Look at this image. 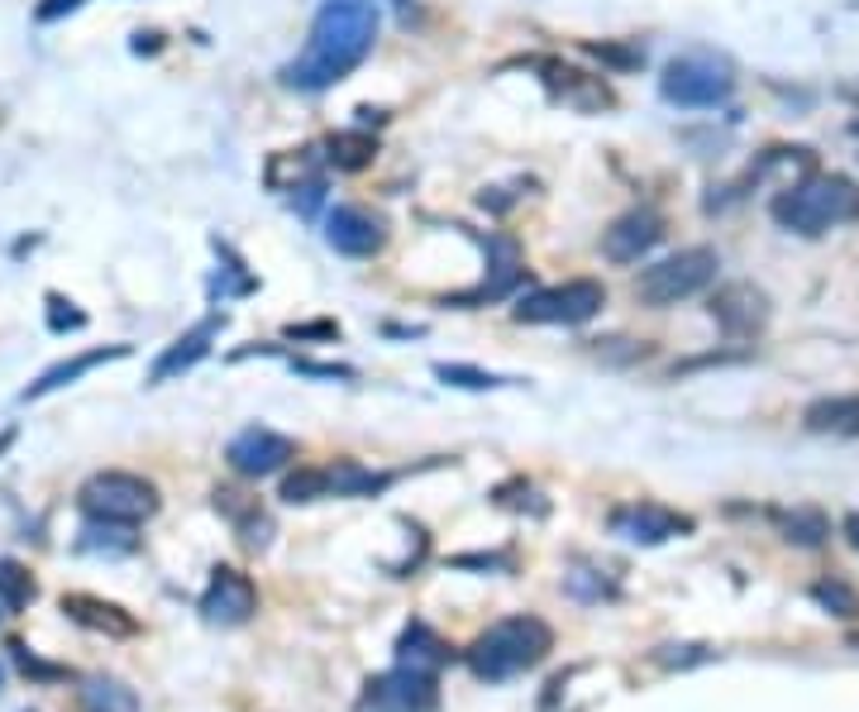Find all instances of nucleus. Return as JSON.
Here are the masks:
<instances>
[{
	"label": "nucleus",
	"mask_w": 859,
	"mask_h": 712,
	"mask_svg": "<svg viewBox=\"0 0 859 712\" xmlns=\"http://www.w3.org/2000/svg\"><path fill=\"white\" fill-rule=\"evenodd\" d=\"M372 43H378V5L372 0H325L311 20L306 48L282 67V87L306 96L340 87L349 72L368 63Z\"/></svg>",
	"instance_id": "nucleus-1"
},
{
	"label": "nucleus",
	"mask_w": 859,
	"mask_h": 712,
	"mask_svg": "<svg viewBox=\"0 0 859 712\" xmlns=\"http://www.w3.org/2000/svg\"><path fill=\"white\" fill-rule=\"evenodd\" d=\"M549 650H554L549 622L530 617V612H516V617L492 622L488 632L468 646V670L488 684H502V679H516V674L535 670Z\"/></svg>",
	"instance_id": "nucleus-2"
},
{
	"label": "nucleus",
	"mask_w": 859,
	"mask_h": 712,
	"mask_svg": "<svg viewBox=\"0 0 859 712\" xmlns=\"http://www.w3.org/2000/svg\"><path fill=\"white\" fill-rule=\"evenodd\" d=\"M769 211L793 235H826L836 225L859 221V187L841 173H817V177L783 187Z\"/></svg>",
	"instance_id": "nucleus-3"
},
{
	"label": "nucleus",
	"mask_w": 859,
	"mask_h": 712,
	"mask_svg": "<svg viewBox=\"0 0 859 712\" xmlns=\"http://www.w3.org/2000/svg\"><path fill=\"white\" fill-rule=\"evenodd\" d=\"M735 91V63L717 48H687V53L669 58L659 77V96L669 105H683V111H711V105H725Z\"/></svg>",
	"instance_id": "nucleus-4"
},
{
	"label": "nucleus",
	"mask_w": 859,
	"mask_h": 712,
	"mask_svg": "<svg viewBox=\"0 0 859 712\" xmlns=\"http://www.w3.org/2000/svg\"><path fill=\"white\" fill-rule=\"evenodd\" d=\"M77 507L87 512V522H111V526H143L159 512V488L125 469H101L81 483Z\"/></svg>",
	"instance_id": "nucleus-5"
},
{
	"label": "nucleus",
	"mask_w": 859,
	"mask_h": 712,
	"mask_svg": "<svg viewBox=\"0 0 859 712\" xmlns=\"http://www.w3.org/2000/svg\"><path fill=\"white\" fill-rule=\"evenodd\" d=\"M721 273V253L707 249V245H693V249H679L669 259L649 263L645 273L635 277V297L645 307H679V301L707 292Z\"/></svg>",
	"instance_id": "nucleus-6"
},
{
	"label": "nucleus",
	"mask_w": 859,
	"mask_h": 712,
	"mask_svg": "<svg viewBox=\"0 0 859 712\" xmlns=\"http://www.w3.org/2000/svg\"><path fill=\"white\" fill-rule=\"evenodd\" d=\"M602 307H607V287L597 277H573V283L540 287V292L520 297L511 316L520 325H588Z\"/></svg>",
	"instance_id": "nucleus-7"
},
{
	"label": "nucleus",
	"mask_w": 859,
	"mask_h": 712,
	"mask_svg": "<svg viewBox=\"0 0 859 712\" xmlns=\"http://www.w3.org/2000/svg\"><path fill=\"white\" fill-rule=\"evenodd\" d=\"M358 712H440V684L434 674L396 665L363 684Z\"/></svg>",
	"instance_id": "nucleus-8"
},
{
	"label": "nucleus",
	"mask_w": 859,
	"mask_h": 712,
	"mask_svg": "<svg viewBox=\"0 0 859 712\" xmlns=\"http://www.w3.org/2000/svg\"><path fill=\"white\" fill-rule=\"evenodd\" d=\"M225 460L239 478H268V474H277V469H287L296 460V440L282 436V430H273V426H244L225 445Z\"/></svg>",
	"instance_id": "nucleus-9"
},
{
	"label": "nucleus",
	"mask_w": 859,
	"mask_h": 712,
	"mask_svg": "<svg viewBox=\"0 0 859 712\" xmlns=\"http://www.w3.org/2000/svg\"><path fill=\"white\" fill-rule=\"evenodd\" d=\"M253 612H258V588H253V578L220 564L201 594V617L211 626H244Z\"/></svg>",
	"instance_id": "nucleus-10"
},
{
	"label": "nucleus",
	"mask_w": 859,
	"mask_h": 712,
	"mask_svg": "<svg viewBox=\"0 0 859 712\" xmlns=\"http://www.w3.org/2000/svg\"><path fill=\"white\" fill-rule=\"evenodd\" d=\"M611 530L631 546H664L673 536H687L693 530V516L673 512V507L659 502H631V507H616L611 512Z\"/></svg>",
	"instance_id": "nucleus-11"
},
{
	"label": "nucleus",
	"mask_w": 859,
	"mask_h": 712,
	"mask_svg": "<svg viewBox=\"0 0 859 712\" xmlns=\"http://www.w3.org/2000/svg\"><path fill=\"white\" fill-rule=\"evenodd\" d=\"M325 245L344 259H372L387 245V225L382 215L363 211V207H334L325 215Z\"/></svg>",
	"instance_id": "nucleus-12"
},
{
	"label": "nucleus",
	"mask_w": 859,
	"mask_h": 712,
	"mask_svg": "<svg viewBox=\"0 0 859 712\" xmlns=\"http://www.w3.org/2000/svg\"><path fill=\"white\" fill-rule=\"evenodd\" d=\"M225 330V311H215V316H205V321H197L187 335H177L173 345L163 349L159 359H153V369H149V388H163V383H173V378H181V373H191L201 364L205 354H211V345H215V335Z\"/></svg>",
	"instance_id": "nucleus-13"
},
{
	"label": "nucleus",
	"mask_w": 859,
	"mask_h": 712,
	"mask_svg": "<svg viewBox=\"0 0 859 712\" xmlns=\"http://www.w3.org/2000/svg\"><path fill=\"white\" fill-rule=\"evenodd\" d=\"M707 311L717 316V325H721L725 335L745 340V335L765 330V321H769V297L759 292L755 283H725L721 292H711Z\"/></svg>",
	"instance_id": "nucleus-14"
},
{
	"label": "nucleus",
	"mask_w": 859,
	"mask_h": 712,
	"mask_svg": "<svg viewBox=\"0 0 859 712\" xmlns=\"http://www.w3.org/2000/svg\"><path fill=\"white\" fill-rule=\"evenodd\" d=\"M659 239H664L659 211H626L621 221H611V230L602 235V253H607L611 263H640Z\"/></svg>",
	"instance_id": "nucleus-15"
},
{
	"label": "nucleus",
	"mask_w": 859,
	"mask_h": 712,
	"mask_svg": "<svg viewBox=\"0 0 859 712\" xmlns=\"http://www.w3.org/2000/svg\"><path fill=\"white\" fill-rule=\"evenodd\" d=\"M129 354H135V345H101V349H87V354H72V359H63V364L43 369L39 378H34L29 388L20 392V402H39V397L58 392V388H67V383H77V378H87L91 369L115 364V359H129Z\"/></svg>",
	"instance_id": "nucleus-16"
},
{
	"label": "nucleus",
	"mask_w": 859,
	"mask_h": 712,
	"mask_svg": "<svg viewBox=\"0 0 859 712\" xmlns=\"http://www.w3.org/2000/svg\"><path fill=\"white\" fill-rule=\"evenodd\" d=\"M211 498H215V512L229 516V526L239 530V540H244L249 550H268L273 516L258 507V498H249V492H239V488H215Z\"/></svg>",
	"instance_id": "nucleus-17"
},
{
	"label": "nucleus",
	"mask_w": 859,
	"mask_h": 712,
	"mask_svg": "<svg viewBox=\"0 0 859 712\" xmlns=\"http://www.w3.org/2000/svg\"><path fill=\"white\" fill-rule=\"evenodd\" d=\"M63 612L77 626H87V632H105V636H135L139 622L129 617L119 602H105L96 594H63Z\"/></svg>",
	"instance_id": "nucleus-18"
},
{
	"label": "nucleus",
	"mask_w": 859,
	"mask_h": 712,
	"mask_svg": "<svg viewBox=\"0 0 859 712\" xmlns=\"http://www.w3.org/2000/svg\"><path fill=\"white\" fill-rule=\"evenodd\" d=\"M325 474H330V498H378L396 478V474H387V469H368L358 460H334V464H325Z\"/></svg>",
	"instance_id": "nucleus-19"
},
{
	"label": "nucleus",
	"mask_w": 859,
	"mask_h": 712,
	"mask_svg": "<svg viewBox=\"0 0 859 712\" xmlns=\"http://www.w3.org/2000/svg\"><path fill=\"white\" fill-rule=\"evenodd\" d=\"M803 426L817 436H859V392L821 397L803 412Z\"/></svg>",
	"instance_id": "nucleus-20"
},
{
	"label": "nucleus",
	"mask_w": 859,
	"mask_h": 712,
	"mask_svg": "<svg viewBox=\"0 0 859 712\" xmlns=\"http://www.w3.org/2000/svg\"><path fill=\"white\" fill-rule=\"evenodd\" d=\"M450 660V646L440 641V632H430L426 622H410L402 636H396V665L406 670H420V674H434Z\"/></svg>",
	"instance_id": "nucleus-21"
},
{
	"label": "nucleus",
	"mask_w": 859,
	"mask_h": 712,
	"mask_svg": "<svg viewBox=\"0 0 859 712\" xmlns=\"http://www.w3.org/2000/svg\"><path fill=\"white\" fill-rule=\"evenodd\" d=\"M325 159L340 167V173H358V167H368L378 159V139H372L368 129H340V135L325 139Z\"/></svg>",
	"instance_id": "nucleus-22"
},
{
	"label": "nucleus",
	"mask_w": 859,
	"mask_h": 712,
	"mask_svg": "<svg viewBox=\"0 0 859 712\" xmlns=\"http://www.w3.org/2000/svg\"><path fill=\"white\" fill-rule=\"evenodd\" d=\"M34 598H39L34 574L24 570L20 560H0V608H5V612H24Z\"/></svg>",
	"instance_id": "nucleus-23"
},
{
	"label": "nucleus",
	"mask_w": 859,
	"mask_h": 712,
	"mask_svg": "<svg viewBox=\"0 0 859 712\" xmlns=\"http://www.w3.org/2000/svg\"><path fill=\"white\" fill-rule=\"evenodd\" d=\"M277 498L292 502V507H306V502L330 498V474H325V464H316V469H296V474H287V478H282V492H277Z\"/></svg>",
	"instance_id": "nucleus-24"
},
{
	"label": "nucleus",
	"mask_w": 859,
	"mask_h": 712,
	"mask_svg": "<svg viewBox=\"0 0 859 712\" xmlns=\"http://www.w3.org/2000/svg\"><path fill=\"white\" fill-rule=\"evenodd\" d=\"M135 526H111V522H87V530H81L77 546L81 550H105V554H129L139 546L135 536H129Z\"/></svg>",
	"instance_id": "nucleus-25"
},
{
	"label": "nucleus",
	"mask_w": 859,
	"mask_h": 712,
	"mask_svg": "<svg viewBox=\"0 0 859 712\" xmlns=\"http://www.w3.org/2000/svg\"><path fill=\"white\" fill-rule=\"evenodd\" d=\"M434 378L450 383V388H464V392H492V388H506L511 378H497V373H482L473 364H434Z\"/></svg>",
	"instance_id": "nucleus-26"
},
{
	"label": "nucleus",
	"mask_w": 859,
	"mask_h": 712,
	"mask_svg": "<svg viewBox=\"0 0 859 712\" xmlns=\"http://www.w3.org/2000/svg\"><path fill=\"white\" fill-rule=\"evenodd\" d=\"M783 536L797 540V546H821V540L831 536V522L812 507H797V512L783 516Z\"/></svg>",
	"instance_id": "nucleus-27"
},
{
	"label": "nucleus",
	"mask_w": 859,
	"mask_h": 712,
	"mask_svg": "<svg viewBox=\"0 0 859 712\" xmlns=\"http://www.w3.org/2000/svg\"><path fill=\"white\" fill-rule=\"evenodd\" d=\"M812 598H817L826 612L845 617V622L859 617V594H855L850 584H841V578H821V584H812Z\"/></svg>",
	"instance_id": "nucleus-28"
},
{
	"label": "nucleus",
	"mask_w": 859,
	"mask_h": 712,
	"mask_svg": "<svg viewBox=\"0 0 859 712\" xmlns=\"http://www.w3.org/2000/svg\"><path fill=\"white\" fill-rule=\"evenodd\" d=\"M43 307H48V330H53V335L87 330V311H77V301H67L63 292H48Z\"/></svg>",
	"instance_id": "nucleus-29"
},
{
	"label": "nucleus",
	"mask_w": 859,
	"mask_h": 712,
	"mask_svg": "<svg viewBox=\"0 0 859 712\" xmlns=\"http://www.w3.org/2000/svg\"><path fill=\"white\" fill-rule=\"evenodd\" d=\"M87 703H91V712H135L139 703H135V694H125L119 684H111V679H96L91 689H87Z\"/></svg>",
	"instance_id": "nucleus-30"
},
{
	"label": "nucleus",
	"mask_w": 859,
	"mask_h": 712,
	"mask_svg": "<svg viewBox=\"0 0 859 712\" xmlns=\"http://www.w3.org/2000/svg\"><path fill=\"white\" fill-rule=\"evenodd\" d=\"M588 53L597 58V63L616 67V72H635V67H645V48H626V43H588Z\"/></svg>",
	"instance_id": "nucleus-31"
},
{
	"label": "nucleus",
	"mask_w": 859,
	"mask_h": 712,
	"mask_svg": "<svg viewBox=\"0 0 859 712\" xmlns=\"http://www.w3.org/2000/svg\"><path fill=\"white\" fill-rule=\"evenodd\" d=\"M10 660H15V665L29 674V679H39V684H53V679H67V670L63 665H43L39 655H34L29 646L24 641H10Z\"/></svg>",
	"instance_id": "nucleus-32"
},
{
	"label": "nucleus",
	"mask_w": 859,
	"mask_h": 712,
	"mask_svg": "<svg viewBox=\"0 0 859 712\" xmlns=\"http://www.w3.org/2000/svg\"><path fill=\"white\" fill-rule=\"evenodd\" d=\"M292 369L306 373V378H354L349 364H316V359H292Z\"/></svg>",
	"instance_id": "nucleus-33"
},
{
	"label": "nucleus",
	"mask_w": 859,
	"mask_h": 712,
	"mask_svg": "<svg viewBox=\"0 0 859 712\" xmlns=\"http://www.w3.org/2000/svg\"><path fill=\"white\" fill-rule=\"evenodd\" d=\"M292 340H340V325L334 321H306V325H292Z\"/></svg>",
	"instance_id": "nucleus-34"
},
{
	"label": "nucleus",
	"mask_w": 859,
	"mask_h": 712,
	"mask_svg": "<svg viewBox=\"0 0 859 712\" xmlns=\"http://www.w3.org/2000/svg\"><path fill=\"white\" fill-rule=\"evenodd\" d=\"M87 0H39L34 5V20L39 24H53V20H63V15H72V10H81Z\"/></svg>",
	"instance_id": "nucleus-35"
},
{
	"label": "nucleus",
	"mask_w": 859,
	"mask_h": 712,
	"mask_svg": "<svg viewBox=\"0 0 859 712\" xmlns=\"http://www.w3.org/2000/svg\"><path fill=\"white\" fill-rule=\"evenodd\" d=\"M163 39L159 34H135V53H159Z\"/></svg>",
	"instance_id": "nucleus-36"
},
{
	"label": "nucleus",
	"mask_w": 859,
	"mask_h": 712,
	"mask_svg": "<svg viewBox=\"0 0 859 712\" xmlns=\"http://www.w3.org/2000/svg\"><path fill=\"white\" fill-rule=\"evenodd\" d=\"M845 536H850V546L859 550V512H850V516H845Z\"/></svg>",
	"instance_id": "nucleus-37"
},
{
	"label": "nucleus",
	"mask_w": 859,
	"mask_h": 712,
	"mask_svg": "<svg viewBox=\"0 0 859 712\" xmlns=\"http://www.w3.org/2000/svg\"><path fill=\"white\" fill-rule=\"evenodd\" d=\"M10 445H15V426H5V430H0V454H5Z\"/></svg>",
	"instance_id": "nucleus-38"
},
{
	"label": "nucleus",
	"mask_w": 859,
	"mask_h": 712,
	"mask_svg": "<svg viewBox=\"0 0 859 712\" xmlns=\"http://www.w3.org/2000/svg\"><path fill=\"white\" fill-rule=\"evenodd\" d=\"M855 135H859V120H855Z\"/></svg>",
	"instance_id": "nucleus-39"
}]
</instances>
